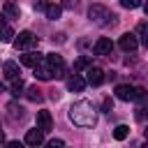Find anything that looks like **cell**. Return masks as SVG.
Segmentation results:
<instances>
[{
  "mask_svg": "<svg viewBox=\"0 0 148 148\" xmlns=\"http://www.w3.org/2000/svg\"><path fill=\"white\" fill-rule=\"evenodd\" d=\"M69 120L76 125V127H95L97 123V116H95V109L88 99H79L69 106Z\"/></svg>",
  "mask_w": 148,
  "mask_h": 148,
  "instance_id": "6da1fadb",
  "label": "cell"
},
{
  "mask_svg": "<svg viewBox=\"0 0 148 148\" xmlns=\"http://www.w3.org/2000/svg\"><path fill=\"white\" fill-rule=\"evenodd\" d=\"M88 16H90V21L92 23H97V25H109V21L106 18H118L116 14H111L104 5H92L90 9H88Z\"/></svg>",
  "mask_w": 148,
  "mask_h": 148,
  "instance_id": "7a4b0ae2",
  "label": "cell"
},
{
  "mask_svg": "<svg viewBox=\"0 0 148 148\" xmlns=\"http://www.w3.org/2000/svg\"><path fill=\"white\" fill-rule=\"evenodd\" d=\"M146 95L143 88H134V86H116V97L123 99V102H132V99H141Z\"/></svg>",
  "mask_w": 148,
  "mask_h": 148,
  "instance_id": "3957f363",
  "label": "cell"
},
{
  "mask_svg": "<svg viewBox=\"0 0 148 148\" xmlns=\"http://www.w3.org/2000/svg\"><path fill=\"white\" fill-rule=\"evenodd\" d=\"M46 65L51 67L53 79H62V76H65V72H67L65 60H62V56H58V53H49V56H46Z\"/></svg>",
  "mask_w": 148,
  "mask_h": 148,
  "instance_id": "277c9868",
  "label": "cell"
},
{
  "mask_svg": "<svg viewBox=\"0 0 148 148\" xmlns=\"http://www.w3.org/2000/svg\"><path fill=\"white\" fill-rule=\"evenodd\" d=\"M14 46H16L18 51H28V49L37 46V37H35L30 30H21V32H18V37L14 39Z\"/></svg>",
  "mask_w": 148,
  "mask_h": 148,
  "instance_id": "5b68a950",
  "label": "cell"
},
{
  "mask_svg": "<svg viewBox=\"0 0 148 148\" xmlns=\"http://www.w3.org/2000/svg\"><path fill=\"white\" fill-rule=\"evenodd\" d=\"M118 46H120L125 53H134V51H136V46H139V39H136V35H132V32H125V35L120 37Z\"/></svg>",
  "mask_w": 148,
  "mask_h": 148,
  "instance_id": "8992f818",
  "label": "cell"
},
{
  "mask_svg": "<svg viewBox=\"0 0 148 148\" xmlns=\"http://www.w3.org/2000/svg\"><path fill=\"white\" fill-rule=\"evenodd\" d=\"M88 76H86V81L90 83V86H102L104 83V79H106V74H104V69L102 67H88V72H86Z\"/></svg>",
  "mask_w": 148,
  "mask_h": 148,
  "instance_id": "52a82bcc",
  "label": "cell"
},
{
  "mask_svg": "<svg viewBox=\"0 0 148 148\" xmlns=\"http://www.w3.org/2000/svg\"><path fill=\"white\" fill-rule=\"evenodd\" d=\"M92 51H95V56H111L113 44H111V39H109V37H99V39L95 42Z\"/></svg>",
  "mask_w": 148,
  "mask_h": 148,
  "instance_id": "ba28073f",
  "label": "cell"
},
{
  "mask_svg": "<svg viewBox=\"0 0 148 148\" xmlns=\"http://www.w3.org/2000/svg\"><path fill=\"white\" fill-rule=\"evenodd\" d=\"M32 69H35V76H37L39 81H51V79H53V72H51V67L46 65V60H39Z\"/></svg>",
  "mask_w": 148,
  "mask_h": 148,
  "instance_id": "9c48e42d",
  "label": "cell"
},
{
  "mask_svg": "<svg viewBox=\"0 0 148 148\" xmlns=\"http://www.w3.org/2000/svg\"><path fill=\"white\" fill-rule=\"evenodd\" d=\"M7 116H9V120H12V123H18V120H23V118H25V109H23L21 104L12 102V104H7Z\"/></svg>",
  "mask_w": 148,
  "mask_h": 148,
  "instance_id": "30bf717a",
  "label": "cell"
},
{
  "mask_svg": "<svg viewBox=\"0 0 148 148\" xmlns=\"http://www.w3.org/2000/svg\"><path fill=\"white\" fill-rule=\"evenodd\" d=\"M37 127H39L42 132H49V130L53 127V118H51V113H49L46 109L37 111Z\"/></svg>",
  "mask_w": 148,
  "mask_h": 148,
  "instance_id": "8fae6325",
  "label": "cell"
},
{
  "mask_svg": "<svg viewBox=\"0 0 148 148\" xmlns=\"http://www.w3.org/2000/svg\"><path fill=\"white\" fill-rule=\"evenodd\" d=\"M86 79L81 76V74H74V76H69L67 79V90H72V92H81L83 88H86Z\"/></svg>",
  "mask_w": 148,
  "mask_h": 148,
  "instance_id": "7c38bea8",
  "label": "cell"
},
{
  "mask_svg": "<svg viewBox=\"0 0 148 148\" xmlns=\"http://www.w3.org/2000/svg\"><path fill=\"white\" fill-rule=\"evenodd\" d=\"M25 143H28V146H39V143H44V132H42L39 127L28 130V132H25Z\"/></svg>",
  "mask_w": 148,
  "mask_h": 148,
  "instance_id": "4fadbf2b",
  "label": "cell"
},
{
  "mask_svg": "<svg viewBox=\"0 0 148 148\" xmlns=\"http://www.w3.org/2000/svg\"><path fill=\"white\" fill-rule=\"evenodd\" d=\"M39 60H42V53H37V51H28V53L21 56V62H23L25 67H35Z\"/></svg>",
  "mask_w": 148,
  "mask_h": 148,
  "instance_id": "5bb4252c",
  "label": "cell"
},
{
  "mask_svg": "<svg viewBox=\"0 0 148 148\" xmlns=\"http://www.w3.org/2000/svg\"><path fill=\"white\" fill-rule=\"evenodd\" d=\"M18 74H21L18 65H16L14 60H7V62H5V76H7L9 81H14V79H18Z\"/></svg>",
  "mask_w": 148,
  "mask_h": 148,
  "instance_id": "9a60e30c",
  "label": "cell"
},
{
  "mask_svg": "<svg viewBox=\"0 0 148 148\" xmlns=\"http://www.w3.org/2000/svg\"><path fill=\"white\" fill-rule=\"evenodd\" d=\"M44 12H46V18L56 21V18H60V14H62V7H60V5H53V2H51V5H46V9H44Z\"/></svg>",
  "mask_w": 148,
  "mask_h": 148,
  "instance_id": "2e32d148",
  "label": "cell"
},
{
  "mask_svg": "<svg viewBox=\"0 0 148 148\" xmlns=\"http://www.w3.org/2000/svg\"><path fill=\"white\" fill-rule=\"evenodd\" d=\"M25 97H28L30 102H42V99H44V95H42V90H39L37 86H30V88H25Z\"/></svg>",
  "mask_w": 148,
  "mask_h": 148,
  "instance_id": "e0dca14e",
  "label": "cell"
},
{
  "mask_svg": "<svg viewBox=\"0 0 148 148\" xmlns=\"http://www.w3.org/2000/svg\"><path fill=\"white\" fill-rule=\"evenodd\" d=\"M23 90H25V86H23L21 76H18V79H14V81H12V88H9V92H12L14 97H18V95H23Z\"/></svg>",
  "mask_w": 148,
  "mask_h": 148,
  "instance_id": "ac0fdd59",
  "label": "cell"
},
{
  "mask_svg": "<svg viewBox=\"0 0 148 148\" xmlns=\"http://www.w3.org/2000/svg\"><path fill=\"white\" fill-rule=\"evenodd\" d=\"M0 42H2V44H9V42H14V30H12L9 25H5V28L0 30Z\"/></svg>",
  "mask_w": 148,
  "mask_h": 148,
  "instance_id": "d6986e66",
  "label": "cell"
},
{
  "mask_svg": "<svg viewBox=\"0 0 148 148\" xmlns=\"http://www.w3.org/2000/svg\"><path fill=\"white\" fill-rule=\"evenodd\" d=\"M136 32H139V39H141V44L148 49V23H139Z\"/></svg>",
  "mask_w": 148,
  "mask_h": 148,
  "instance_id": "ffe728a7",
  "label": "cell"
},
{
  "mask_svg": "<svg viewBox=\"0 0 148 148\" xmlns=\"http://www.w3.org/2000/svg\"><path fill=\"white\" fill-rule=\"evenodd\" d=\"M127 134H130V127H127V125H118V127L113 130V139H118V141L127 139Z\"/></svg>",
  "mask_w": 148,
  "mask_h": 148,
  "instance_id": "44dd1931",
  "label": "cell"
},
{
  "mask_svg": "<svg viewBox=\"0 0 148 148\" xmlns=\"http://www.w3.org/2000/svg\"><path fill=\"white\" fill-rule=\"evenodd\" d=\"M5 14L12 16V18H18V7H16L12 0H7V2H5Z\"/></svg>",
  "mask_w": 148,
  "mask_h": 148,
  "instance_id": "7402d4cb",
  "label": "cell"
},
{
  "mask_svg": "<svg viewBox=\"0 0 148 148\" xmlns=\"http://www.w3.org/2000/svg\"><path fill=\"white\" fill-rule=\"evenodd\" d=\"M90 65V58L88 56H81V58H76V62H74V69L79 72V69H83V67H88Z\"/></svg>",
  "mask_w": 148,
  "mask_h": 148,
  "instance_id": "603a6c76",
  "label": "cell"
},
{
  "mask_svg": "<svg viewBox=\"0 0 148 148\" xmlns=\"http://www.w3.org/2000/svg\"><path fill=\"white\" fill-rule=\"evenodd\" d=\"M120 5L125 9H136V7H141V0H120Z\"/></svg>",
  "mask_w": 148,
  "mask_h": 148,
  "instance_id": "cb8c5ba5",
  "label": "cell"
},
{
  "mask_svg": "<svg viewBox=\"0 0 148 148\" xmlns=\"http://www.w3.org/2000/svg\"><path fill=\"white\" fill-rule=\"evenodd\" d=\"M49 146H51V148H62V146H65V141H62V139H51V141H49Z\"/></svg>",
  "mask_w": 148,
  "mask_h": 148,
  "instance_id": "d4e9b609",
  "label": "cell"
},
{
  "mask_svg": "<svg viewBox=\"0 0 148 148\" xmlns=\"http://www.w3.org/2000/svg\"><path fill=\"white\" fill-rule=\"evenodd\" d=\"M46 0H35V9H46Z\"/></svg>",
  "mask_w": 148,
  "mask_h": 148,
  "instance_id": "484cf974",
  "label": "cell"
},
{
  "mask_svg": "<svg viewBox=\"0 0 148 148\" xmlns=\"http://www.w3.org/2000/svg\"><path fill=\"white\" fill-rule=\"evenodd\" d=\"M102 109H104V111L109 113V111L113 109V104H111V99H104V104H102Z\"/></svg>",
  "mask_w": 148,
  "mask_h": 148,
  "instance_id": "4316f807",
  "label": "cell"
},
{
  "mask_svg": "<svg viewBox=\"0 0 148 148\" xmlns=\"http://www.w3.org/2000/svg\"><path fill=\"white\" fill-rule=\"evenodd\" d=\"M5 25H7V23H5V18H2V16H0V30H2V28H5Z\"/></svg>",
  "mask_w": 148,
  "mask_h": 148,
  "instance_id": "83f0119b",
  "label": "cell"
},
{
  "mask_svg": "<svg viewBox=\"0 0 148 148\" xmlns=\"http://www.w3.org/2000/svg\"><path fill=\"white\" fill-rule=\"evenodd\" d=\"M0 92H5V83L2 81H0Z\"/></svg>",
  "mask_w": 148,
  "mask_h": 148,
  "instance_id": "f1b7e54d",
  "label": "cell"
},
{
  "mask_svg": "<svg viewBox=\"0 0 148 148\" xmlns=\"http://www.w3.org/2000/svg\"><path fill=\"white\" fill-rule=\"evenodd\" d=\"M2 141H5V134H2V130H0V143H2Z\"/></svg>",
  "mask_w": 148,
  "mask_h": 148,
  "instance_id": "f546056e",
  "label": "cell"
},
{
  "mask_svg": "<svg viewBox=\"0 0 148 148\" xmlns=\"http://www.w3.org/2000/svg\"><path fill=\"white\" fill-rule=\"evenodd\" d=\"M143 9H146V14H148V0H146V2H143Z\"/></svg>",
  "mask_w": 148,
  "mask_h": 148,
  "instance_id": "4dcf8cb0",
  "label": "cell"
},
{
  "mask_svg": "<svg viewBox=\"0 0 148 148\" xmlns=\"http://www.w3.org/2000/svg\"><path fill=\"white\" fill-rule=\"evenodd\" d=\"M146 139H148V127H146Z\"/></svg>",
  "mask_w": 148,
  "mask_h": 148,
  "instance_id": "1f68e13d",
  "label": "cell"
}]
</instances>
